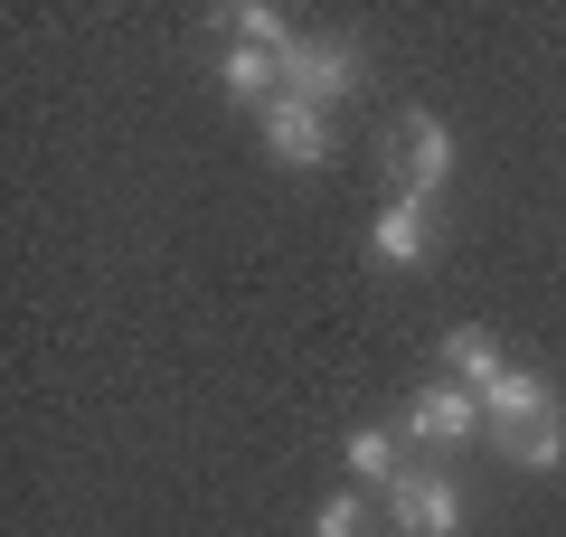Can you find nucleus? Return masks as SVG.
<instances>
[{
  "label": "nucleus",
  "mask_w": 566,
  "mask_h": 537,
  "mask_svg": "<svg viewBox=\"0 0 566 537\" xmlns=\"http://www.w3.org/2000/svg\"><path fill=\"white\" fill-rule=\"evenodd\" d=\"M340 462H349V481H359V491H378V499L397 491V472H406L387 424H349V434H340Z\"/></svg>",
  "instance_id": "8"
},
{
  "label": "nucleus",
  "mask_w": 566,
  "mask_h": 537,
  "mask_svg": "<svg viewBox=\"0 0 566 537\" xmlns=\"http://www.w3.org/2000/svg\"><path fill=\"white\" fill-rule=\"evenodd\" d=\"M293 39H303V29L283 20L274 0H237V10H227V48H264V57H283Z\"/></svg>",
  "instance_id": "12"
},
{
  "label": "nucleus",
  "mask_w": 566,
  "mask_h": 537,
  "mask_svg": "<svg viewBox=\"0 0 566 537\" xmlns=\"http://www.w3.org/2000/svg\"><path fill=\"white\" fill-rule=\"evenodd\" d=\"M387 160H406V199H444V179H453V123L444 114H424V104H406L397 123H387Z\"/></svg>",
  "instance_id": "1"
},
{
  "label": "nucleus",
  "mask_w": 566,
  "mask_h": 537,
  "mask_svg": "<svg viewBox=\"0 0 566 537\" xmlns=\"http://www.w3.org/2000/svg\"><path fill=\"white\" fill-rule=\"evenodd\" d=\"M218 85H227L237 104H274V95H283V57H264V48H227V57H218Z\"/></svg>",
  "instance_id": "10"
},
{
  "label": "nucleus",
  "mask_w": 566,
  "mask_h": 537,
  "mask_svg": "<svg viewBox=\"0 0 566 537\" xmlns=\"http://www.w3.org/2000/svg\"><path fill=\"white\" fill-rule=\"evenodd\" d=\"M491 453L520 462V472H557L566 462V415H538V424H520V434H491Z\"/></svg>",
  "instance_id": "11"
},
{
  "label": "nucleus",
  "mask_w": 566,
  "mask_h": 537,
  "mask_svg": "<svg viewBox=\"0 0 566 537\" xmlns=\"http://www.w3.org/2000/svg\"><path fill=\"white\" fill-rule=\"evenodd\" d=\"M312 537H368V499L359 491H331L322 509H312Z\"/></svg>",
  "instance_id": "13"
},
{
  "label": "nucleus",
  "mask_w": 566,
  "mask_h": 537,
  "mask_svg": "<svg viewBox=\"0 0 566 537\" xmlns=\"http://www.w3.org/2000/svg\"><path fill=\"white\" fill-rule=\"evenodd\" d=\"M264 151H274L283 170H322L331 160V114L303 104V95H274L264 104Z\"/></svg>",
  "instance_id": "5"
},
{
  "label": "nucleus",
  "mask_w": 566,
  "mask_h": 537,
  "mask_svg": "<svg viewBox=\"0 0 566 537\" xmlns=\"http://www.w3.org/2000/svg\"><path fill=\"white\" fill-rule=\"evenodd\" d=\"M378 509L397 518V537H463V518H472V509H463V491H453V472H434V462H424V472L406 462L397 491H387Z\"/></svg>",
  "instance_id": "2"
},
{
  "label": "nucleus",
  "mask_w": 566,
  "mask_h": 537,
  "mask_svg": "<svg viewBox=\"0 0 566 537\" xmlns=\"http://www.w3.org/2000/svg\"><path fill=\"white\" fill-rule=\"evenodd\" d=\"M349 85H359V48L349 39H322V29H303V39L283 48V95H303V104H340Z\"/></svg>",
  "instance_id": "3"
},
{
  "label": "nucleus",
  "mask_w": 566,
  "mask_h": 537,
  "mask_svg": "<svg viewBox=\"0 0 566 537\" xmlns=\"http://www.w3.org/2000/svg\"><path fill=\"white\" fill-rule=\"evenodd\" d=\"M368 255H378L387 274H416V264H434V208L397 189V199L368 218Z\"/></svg>",
  "instance_id": "4"
},
{
  "label": "nucleus",
  "mask_w": 566,
  "mask_h": 537,
  "mask_svg": "<svg viewBox=\"0 0 566 537\" xmlns=\"http://www.w3.org/2000/svg\"><path fill=\"white\" fill-rule=\"evenodd\" d=\"M557 415V387L538 378V368H501V378L482 387V434H520V424Z\"/></svg>",
  "instance_id": "7"
},
{
  "label": "nucleus",
  "mask_w": 566,
  "mask_h": 537,
  "mask_svg": "<svg viewBox=\"0 0 566 537\" xmlns=\"http://www.w3.org/2000/svg\"><path fill=\"white\" fill-rule=\"evenodd\" d=\"M406 434H416L424 453H463V443L482 434V397H472V387H424V397L406 406Z\"/></svg>",
  "instance_id": "6"
},
{
  "label": "nucleus",
  "mask_w": 566,
  "mask_h": 537,
  "mask_svg": "<svg viewBox=\"0 0 566 537\" xmlns=\"http://www.w3.org/2000/svg\"><path fill=\"white\" fill-rule=\"evenodd\" d=\"M444 368H453V387H472V397H482L510 358H501V339H491V330H472V320H463V330H444Z\"/></svg>",
  "instance_id": "9"
}]
</instances>
